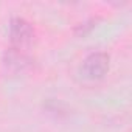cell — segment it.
Here are the masks:
<instances>
[{
    "label": "cell",
    "mask_w": 132,
    "mask_h": 132,
    "mask_svg": "<svg viewBox=\"0 0 132 132\" xmlns=\"http://www.w3.org/2000/svg\"><path fill=\"white\" fill-rule=\"evenodd\" d=\"M109 61L110 57L104 51L90 53L89 56H86V59L81 64V75L90 81L104 78L106 73L109 72Z\"/></svg>",
    "instance_id": "1"
},
{
    "label": "cell",
    "mask_w": 132,
    "mask_h": 132,
    "mask_svg": "<svg viewBox=\"0 0 132 132\" xmlns=\"http://www.w3.org/2000/svg\"><path fill=\"white\" fill-rule=\"evenodd\" d=\"M10 39L11 47L25 50L34 39V28L33 25L23 17H13L10 22Z\"/></svg>",
    "instance_id": "2"
},
{
    "label": "cell",
    "mask_w": 132,
    "mask_h": 132,
    "mask_svg": "<svg viewBox=\"0 0 132 132\" xmlns=\"http://www.w3.org/2000/svg\"><path fill=\"white\" fill-rule=\"evenodd\" d=\"M3 61L6 64V67H10L11 70H16V72L23 70L25 67H28V64H30V57L25 53V50L14 48V47H11L10 50L5 51Z\"/></svg>",
    "instance_id": "3"
}]
</instances>
